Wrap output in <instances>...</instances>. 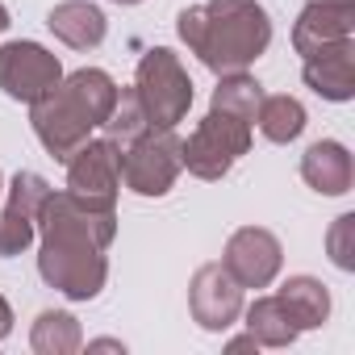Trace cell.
Wrapping results in <instances>:
<instances>
[{
  "label": "cell",
  "instance_id": "7a4b0ae2",
  "mask_svg": "<svg viewBox=\"0 0 355 355\" xmlns=\"http://www.w3.org/2000/svg\"><path fill=\"white\" fill-rule=\"evenodd\" d=\"M184 46L218 76L247 71L272 42V21L255 0H209L193 5L175 21Z\"/></svg>",
  "mask_w": 355,
  "mask_h": 355
},
{
  "label": "cell",
  "instance_id": "9a60e30c",
  "mask_svg": "<svg viewBox=\"0 0 355 355\" xmlns=\"http://www.w3.org/2000/svg\"><path fill=\"white\" fill-rule=\"evenodd\" d=\"M46 26L71 51H92L105 42V13L96 5H88V0H63V5H55Z\"/></svg>",
  "mask_w": 355,
  "mask_h": 355
},
{
  "label": "cell",
  "instance_id": "8992f818",
  "mask_svg": "<svg viewBox=\"0 0 355 355\" xmlns=\"http://www.w3.org/2000/svg\"><path fill=\"white\" fill-rule=\"evenodd\" d=\"M30 121H34V134H38V142L59 159V163H67L84 142H88V134L96 130V121H92V113H88V105L59 80V88H51L42 101H34L30 105Z\"/></svg>",
  "mask_w": 355,
  "mask_h": 355
},
{
  "label": "cell",
  "instance_id": "3957f363",
  "mask_svg": "<svg viewBox=\"0 0 355 355\" xmlns=\"http://www.w3.org/2000/svg\"><path fill=\"white\" fill-rule=\"evenodd\" d=\"M134 92H138L142 113L155 130H175L193 109V80H189L184 63L175 59V51H167V46H155L142 55L138 76H134Z\"/></svg>",
  "mask_w": 355,
  "mask_h": 355
},
{
  "label": "cell",
  "instance_id": "5b68a950",
  "mask_svg": "<svg viewBox=\"0 0 355 355\" xmlns=\"http://www.w3.org/2000/svg\"><path fill=\"white\" fill-rule=\"evenodd\" d=\"M180 138L175 130H146L121 146V184L138 197H163L180 175Z\"/></svg>",
  "mask_w": 355,
  "mask_h": 355
},
{
  "label": "cell",
  "instance_id": "2e32d148",
  "mask_svg": "<svg viewBox=\"0 0 355 355\" xmlns=\"http://www.w3.org/2000/svg\"><path fill=\"white\" fill-rule=\"evenodd\" d=\"M280 305L288 309V318L297 322V330H318L326 318H330V293L322 280L313 276H288L280 284Z\"/></svg>",
  "mask_w": 355,
  "mask_h": 355
},
{
  "label": "cell",
  "instance_id": "cb8c5ba5",
  "mask_svg": "<svg viewBox=\"0 0 355 355\" xmlns=\"http://www.w3.org/2000/svg\"><path fill=\"white\" fill-rule=\"evenodd\" d=\"M247 347H259V343H255L251 334H247V338H234V343H230V351H247Z\"/></svg>",
  "mask_w": 355,
  "mask_h": 355
},
{
  "label": "cell",
  "instance_id": "9c48e42d",
  "mask_svg": "<svg viewBox=\"0 0 355 355\" xmlns=\"http://www.w3.org/2000/svg\"><path fill=\"white\" fill-rule=\"evenodd\" d=\"M51 184L42 180L38 171H17L9 184V205L0 209V259L21 255L34 234H38V209L46 201Z\"/></svg>",
  "mask_w": 355,
  "mask_h": 355
},
{
  "label": "cell",
  "instance_id": "e0dca14e",
  "mask_svg": "<svg viewBox=\"0 0 355 355\" xmlns=\"http://www.w3.org/2000/svg\"><path fill=\"white\" fill-rule=\"evenodd\" d=\"M247 334L259 347H293L301 330L288 318V309L280 305V297H255L247 309Z\"/></svg>",
  "mask_w": 355,
  "mask_h": 355
},
{
  "label": "cell",
  "instance_id": "52a82bcc",
  "mask_svg": "<svg viewBox=\"0 0 355 355\" xmlns=\"http://www.w3.org/2000/svg\"><path fill=\"white\" fill-rule=\"evenodd\" d=\"M63 80V63L59 55H51L38 42H5L0 46V88L13 101H42L51 88H59Z\"/></svg>",
  "mask_w": 355,
  "mask_h": 355
},
{
  "label": "cell",
  "instance_id": "8fae6325",
  "mask_svg": "<svg viewBox=\"0 0 355 355\" xmlns=\"http://www.w3.org/2000/svg\"><path fill=\"white\" fill-rule=\"evenodd\" d=\"M284 263V251H280V239L272 230H259V226H243L230 234L226 243V255H222V268L243 284V288H268L276 280Z\"/></svg>",
  "mask_w": 355,
  "mask_h": 355
},
{
  "label": "cell",
  "instance_id": "44dd1931",
  "mask_svg": "<svg viewBox=\"0 0 355 355\" xmlns=\"http://www.w3.org/2000/svg\"><path fill=\"white\" fill-rule=\"evenodd\" d=\"M105 138H113L117 146H125V142H134L138 134H146L150 130V121H146V113H142V101H138V92L134 88H121L117 92V105H113V113L105 117Z\"/></svg>",
  "mask_w": 355,
  "mask_h": 355
},
{
  "label": "cell",
  "instance_id": "ba28073f",
  "mask_svg": "<svg viewBox=\"0 0 355 355\" xmlns=\"http://www.w3.org/2000/svg\"><path fill=\"white\" fill-rule=\"evenodd\" d=\"M117 189H121V146L113 138H88L67 159V193L92 205H113Z\"/></svg>",
  "mask_w": 355,
  "mask_h": 355
},
{
  "label": "cell",
  "instance_id": "ffe728a7",
  "mask_svg": "<svg viewBox=\"0 0 355 355\" xmlns=\"http://www.w3.org/2000/svg\"><path fill=\"white\" fill-rule=\"evenodd\" d=\"M259 101H263V88H259V80L247 76V71H230V76H222L218 88H214V109H218V113H230V117H239V121H255Z\"/></svg>",
  "mask_w": 355,
  "mask_h": 355
},
{
  "label": "cell",
  "instance_id": "d6986e66",
  "mask_svg": "<svg viewBox=\"0 0 355 355\" xmlns=\"http://www.w3.org/2000/svg\"><path fill=\"white\" fill-rule=\"evenodd\" d=\"M30 347L38 355H71L84 347V334H80V322L63 309H46L38 313L34 322V334H30Z\"/></svg>",
  "mask_w": 355,
  "mask_h": 355
},
{
  "label": "cell",
  "instance_id": "7c38bea8",
  "mask_svg": "<svg viewBox=\"0 0 355 355\" xmlns=\"http://www.w3.org/2000/svg\"><path fill=\"white\" fill-rule=\"evenodd\" d=\"M355 38V5L351 0H313L301 9L297 26H293V46L301 59H309L322 46L347 42Z\"/></svg>",
  "mask_w": 355,
  "mask_h": 355
},
{
  "label": "cell",
  "instance_id": "ac0fdd59",
  "mask_svg": "<svg viewBox=\"0 0 355 355\" xmlns=\"http://www.w3.org/2000/svg\"><path fill=\"white\" fill-rule=\"evenodd\" d=\"M255 121H259V134H263L268 142H280V146H284V142L301 138V130H305V105H301L297 96H288V92L263 96Z\"/></svg>",
  "mask_w": 355,
  "mask_h": 355
},
{
  "label": "cell",
  "instance_id": "30bf717a",
  "mask_svg": "<svg viewBox=\"0 0 355 355\" xmlns=\"http://www.w3.org/2000/svg\"><path fill=\"white\" fill-rule=\"evenodd\" d=\"M189 309L201 330H230L243 313V284L222 263H205L189 284Z\"/></svg>",
  "mask_w": 355,
  "mask_h": 355
},
{
  "label": "cell",
  "instance_id": "6da1fadb",
  "mask_svg": "<svg viewBox=\"0 0 355 355\" xmlns=\"http://www.w3.org/2000/svg\"><path fill=\"white\" fill-rule=\"evenodd\" d=\"M38 230H42V251H38L42 280L71 301H92L109 280L105 247L117 234L113 205H92L76 193H46L38 209Z\"/></svg>",
  "mask_w": 355,
  "mask_h": 355
},
{
  "label": "cell",
  "instance_id": "4316f807",
  "mask_svg": "<svg viewBox=\"0 0 355 355\" xmlns=\"http://www.w3.org/2000/svg\"><path fill=\"white\" fill-rule=\"evenodd\" d=\"M0 189H5V175H0Z\"/></svg>",
  "mask_w": 355,
  "mask_h": 355
},
{
  "label": "cell",
  "instance_id": "277c9868",
  "mask_svg": "<svg viewBox=\"0 0 355 355\" xmlns=\"http://www.w3.org/2000/svg\"><path fill=\"white\" fill-rule=\"evenodd\" d=\"M247 150H251V121L209 109V117L180 142V163L201 180H222Z\"/></svg>",
  "mask_w": 355,
  "mask_h": 355
},
{
  "label": "cell",
  "instance_id": "603a6c76",
  "mask_svg": "<svg viewBox=\"0 0 355 355\" xmlns=\"http://www.w3.org/2000/svg\"><path fill=\"white\" fill-rule=\"evenodd\" d=\"M13 330V309H9V301L5 297H0V338H5Z\"/></svg>",
  "mask_w": 355,
  "mask_h": 355
},
{
  "label": "cell",
  "instance_id": "d4e9b609",
  "mask_svg": "<svg viewBox=\"0 0 355 355\" xmlns=\"http://www.w3.org/2000/svg\"><path fill=\"white\" fill-rule=\"evenodd\" d=\"M5 30H9V9L0 5V34H5Z\"/></svg>",
  "mask_w": 355,
  "mask_h": 355
},
{
  "label": "cell",
  "instance_id": "5bb4252c",
  "mask_svg": "<svg viewBox=\"0 0 355 355\" xmlns=\"http://www.w3.org/2000/svg\"><path fill=\"white\" fill-rule=\"evenodd\" d=\"M301 180L322 193V197H343L351 193L355 184V163H351V150L334 138H322L313 142L305 155H301Z\"/></svg>",
  "mask_w": 355,
  "mask_h": 355
},
{
  "label": "cell",
  "instance_id": "7402d4cb",
  "mask_svg": "<svg viewBox=\"0 0 355 355\" xmlns=\"http://www.w3.org/2000/svg\"><path fill=\"white\" fill-rule=\"evenodd\" d=\"M326 251H330V259H334L343 272L355 268V214H343V218L330 226V234H326Z\"/></svg>",
  "mask_w": 355,
  "mask_h": 355
},
{
  "label": "cell",
  "instance_id": "484cf974",
  "mask_svg": "<svg viewBox=\"0 0 355 355\" xmlns=\"http://www.w3.org/2000/svg\"><path fill=\"white\" fill-rule=\"evenodd\" d=\"M113 5H138V0H113Z\"/></svg>",
  "mask_w": 355,
  "mask_h": 355
},
{
  "label": "cell",
  "instance_id": "4fadbf2b",
  "mask_svg": "<svg viewBox=\"0 0 355 355\" xmlns=\"http://www.w3.org/2000/svg\"><path fill=\"white\" fill-rule=\"evenodd\" d=\"M305 84L322 96V101H351L355 96V38L347 42H334V46H322L305 59L301 67Z\"/></svg>",
  "mask_w": 355,
  "mask_h": 355
}]
</instances>
